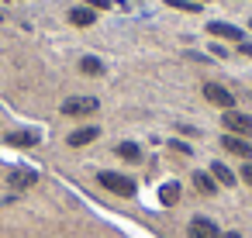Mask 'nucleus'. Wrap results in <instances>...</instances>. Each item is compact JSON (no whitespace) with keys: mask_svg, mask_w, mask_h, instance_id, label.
Listing matches in <instances>:
<instances>
[{"mask_svg":"<svg viewBox=\"0 0 252 238\" xmlns=\"http://www.w3.org/2000/svg\"><path fill=\"white\" fill-rule=\"evenodd\" d=\"M97 183L100 186H107L111 193H118V197H135V179H128V176H121V173H100L97 176Z\"/></svg>","mask_w":252,"mask_h":238,"instance_id":"1","label":"nucleus"},{"mask_svg":"<svg viewBox=\"0 0 252 238\" xmlns=\"http://www.w3.org/2000/svg\"><path fill=\"white\" fill-rule=\"evenodd\" d=\"M94 111H97V100H94V97H69V100L63 104V114H69V118L94 114Z\"/></svg>","mask_w":252,"mask_h":238,"instance_id":"2","label":"nucleus"},{"mask_svg":"<svg viewBox=\"0 0 252 238\" xmlns=\"http://www.w3.org/2000/svg\"><path fill=\"white\" fill-rule=\"evenodd\" d=\"M224 128H228V131H235V135H245V138H252V118H249V114L228 111V114H224Z\"/></svg>","mask_w":252,"mask_h":238,"instance_id":"3","label":"nucleus"},{"mask_svg":"<svg viewBox=\"0 0 252 238\" xmlns=\"http://www.w3.org/2000/svg\"><path fill=\"white\" fill-rule=\"evenodd\" d=\"M204 97H207L214 107H224V111H231V104H235V97H231L224 87H218V83H204Z\"/></svg>","mask_w":252,"mask_h":238,"instance_id":"4","label":"nucleus"},{"mask_svg":"<svg viewBox=\"0 0 252 238\" xmlns=\"http://www.w3.org/2000/svg\"><path fill=\"white\" fill-rule=\"evenodd\" d=\"M190 238H221V231H218L214 221H207V217H193V221H190Z\"/></svg>","mask_w":252,"mask_h":238,"instance_id":"5","label":"nucleus"},{"mask_svg":"<svg viewBox=\"0 0 252 238\" xmlns=\"http://www.w3.org/2000/svg\"><path fill=\"white\" fill-rule=\"evenodd\" d=\"M207 31L218 35V38H228V42H242V28L224 25V21H207Z\"/></svg>","mask_w":252,"mask_h":238,"instance_id":"6","label":"nucleus"},{"mask_svg":"<svg viewBox=\"0 0 252 238\" xmlns=\"http://www.w3.org/2000/svg\"><path fill=\"white\" fill-rule=\"evenodd\" d=\"M221 145H224L228 152H235V155H245V159H252V145H249L245 138H238V135H224V138H221Z\"/></svg>","mask_w":252,"mask_h":238,"instance_id":"7","label":"nucleus"},{"mask_svg":"<svg viewBox=\"0 0 252 238\" xmlns=\"http://www.w3.org/2000/svg\"><path fill=\"white\" fill-rule=\"evenodd\" d=\"M35 142H38L35 131H11V135H7V145H18V149H32Z\"/></svg>","mask_w":252,"mask_h":238,"instance_id":"8","label":"nucleus"},{"mask_svg":"<svg viewBox=\"0 0 252 238\" xmlns=\"http://www.w3.org/2000/svg\"><path fill=\"white\" fill-rule=\"evenodd\" d=\"M97 135H100V128H80V131H73V135H69V145H73V149H80V145H90Z\"/></svg>","mask_w":252,"mask_h":238,"instance_id":"9","label":"nucleus"},{"mask_svg":"<svg viewBox=\"0 0 252 238\" xmlns=\"http://www.w3.org/2000/svg\"><path fill=\"white\" fill-rule=\"evenodd\" d=\"M7 179H11V186H14V190H25V186H32V183H35L38 176H35L32 169H14V173H11Z\"/></svg>","mask_w":252,"mask_h":238,"instance_id":"10","label":"nucleus"},{"mask_svg":"<svg viewBox=\"0 0 252 238\" xmlns=\"http://www.w3.org/2000/svg\"><path fill=\"white\" fill-rule=\"evenodd\" d=\"M69 21H73V25H80V28H90L97 18H94V11H90V7H73V11H69Z\"/></svg>","mask_w":252,"mask_h":238,"instance_id":"11","label":"nucleus"},{"mask_svg":"<svg viewBox=\"0 0 252 238\" xmlns=\"http://www.w3.org/2000/svg\"><path fill=\"white\" fill-rule=\"evenodd\" d=\"M80 73H87V76H100V73H104V62H100L97 56H83V59H80Z\"/></svg>","mask_w":252,"mask_h":238,"instance_id":"12","label":"nucleus"},{"mask_svg":"<svg viewBox=\"0 0 252 238\" xmlns=\"http://www.w3.org/2000/svg\"><path fill=\"white\" fill-rule=\"evenodd\" d=\"M118 155L128 159V162H138V159H142V149H138L135 142H121V145H118Z\"/></svg>","mask_w":252,"mask_h":238,"instance_id":"13","label":"nucleus"},{"mask_svg":"<svg viewBox=\"0 0 252 238\" xmlns=\"http://www.w3.org/2000/svg\"><path fill=\"white\" fill-rule=\"evenodd\" d=\"M159 200H162L166 207H173V204L180 200V183H166V186L159 190Z\"/></svg>","mask_w":252,"mask_h":238,"instance_id":"14","label":"nucleus"},{"mask_svg":"<svg viewBox=\"0 0 252 238\" xmlns=\"http://www.w3.org/2000/svg\"><path fill=\"white\" fill-rule=\"evenodd\" d=\"M211 173H214V179H218V183H224V186H231V183H235V173H231L228 166H221V162H214V166H211Z\"/></svg>","mask_w":252,"mask_h":238,"instance_id":"15","label":"nucleus"},{"mask_svg":"<svg viewBox=\"0 0 252 238\" xmlns=\"http://www.w3.org/2000/svg\"><path fill=\"white\" fill-rule=\"evenodd\" d=\"M193 186H197L204 197H211V193H214V179H211L207 173H193Z\"/></svg>","mask_w":252,"mask_h":238,"instance_id":"16","label":"nucleus"},{"mask_svg":"<svg viewBox=\"0 0 252 238\" xmlns=\"http://www.w3.org/2000/svg\"><path fill=\"white\" fill-rule=\"evenodd\" d=\"M166 7H176V11H200V4H193V0H166Z\"/></svg>","mask_w":252,"mask_h":238,"instance_id":"17","label":"nucleus"},{"mask_svg":"<svg viewBox=\"0 0 252 238\" xmlns=\"http://www.w3.org/2000/svg\"><path fill=\"white\" fill-rule=\"evenodd\" d=\"M83 4H87L90 11H94V7H100V11H107V7H111V0H83Z\"/></svg>","mask_w":252,"mask_h":238,"instance_id":"18","label":"nucleus"},{"mask_svg":"<svg viewBox=\"0 0 252 238\" xmlns=\"http://www.w3.org/2000/svg\"><path fill=\"white\" fill-rule=\"evenodd\" d=\"M242 179L252 186V162H245V166H242Z\"/></svg>","mask_w":252,"mask_h":238,"instance_id":"19","label":"nucleus"},{"mask_svg":"<svg viewBox=\"0 0 252 238\" xmlns=\"http://www.w3.org/2000/svg\"><path fill=\"white\" fill-rule=\"evenodd\" d=\"M224 238H242V235H238V231H228V235H224Z\"/></svg>","mask_w":252,"mask_h":238,"instance_id":"20","label":"nucleus"},{"mask_svg":"<svg viewBox=\"0 0 252 238\" xmlns=\"http://www.w3.org/2000/svg\"><path fill=\"white\" fill-rule=\"evenodd\" d=\"M249 25H252V21H249Z\"/></svg>","mask_w":252,"mask_h":238,"instance_id":"21","label":"nucleus"}]
</instances>
